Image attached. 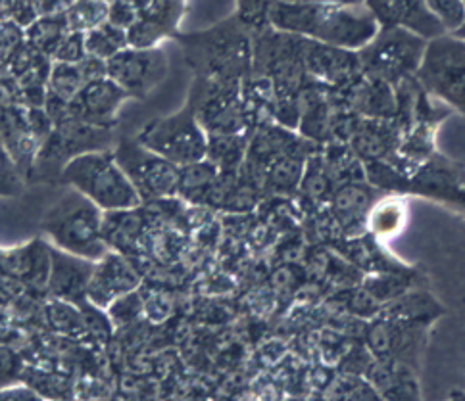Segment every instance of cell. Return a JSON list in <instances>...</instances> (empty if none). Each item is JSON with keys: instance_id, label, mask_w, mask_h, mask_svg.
Segmentation results:
<instances>
[{"instance_id": "83f0119b", "label": "cell", "mask_w": 465, "mask_h": 401, "mask_svg": "<svg viewBox=\"0 0 465 401\" xmlns=\"http://www.w3.org/2000/svg\"><path fill=\"white\" fill-rule=\"evenodd\" d=\"M446 401H465V392L463 390H452Z\"/></svg>"}, {"instance_id": "7a4b0ae2", "label": "cell", "mask_w": 465, "mask_h": 401, "mask_svg": "<svg viewBox=\"0 0 465 401\" xmlns=\"http://www.w3.org/2000/svg\"><path fill=\"white\" fill-rule=\"evenodd\" d=\"M103 225L104 211L74 189L43 217V230L54 248L89 261H98L110 252Z\"/></svg>"}, {"instance_id": "52a82bcc", "label": "cell", "mask_w": 465, "mask_h": 401, "mask_svg": "<svg viewBox=\"0 0 465 401\" xmlns=\"http://www.w3.org/2000/svg\"><path fill=\"white\" fill-rule=\"evenodd\" d=\"M425 46L420 35L402 27H385L363 46L361 64L377 75H398L421 64Z\"/></svg>"}, {"instance_id": "7402d4cb", "label": "cell", "mask_w": 465, "mask_h": 401, "mask_svg": "<svg viewBox=\"0 0 465 401\" xmlns=\"http://www.w3.org/2000/svg\"><path fill=\"white\" fill-rule=\"evenodd\" d=\"M70 33L68 24H65V15L64 18H46L37 22L33 27H29L27 37L29 44L39 50V53L45 54H54L60 43L65 39V35Z\"/></svg>"}, {"instance_id": "277c9868", "label": "cell", "mask_w": 465, "mask_h": 401, "mask_svg": "<svg viewBox=\"0 0 465 401\" xmlns=\"http://www.w3.org/2000/svg\"><path fill=\"white\" fill-rule=\"evenodd\" d=\"M137 142L177 167L203 161L208 154V135L191 106L148 123Z\"/></svg>"}, {"instance_id": "9a60e30c", "label": "cell", "mask_w": 465, "mask_h": 401, "mask_svg": "<svg viewBox=\"0 0 465 401\" xmlns=\"http://www.w3.org/2000/svg\"><path fill=\"white\" fill-rule=\"evenodd\" d=\"M187 46L191 62L208 68V75H225L229 64L237 62L231 56H239L244 48V39L235 29H213L203 35L189 37Z\"/></svg>"}, {"instance_id": "f1b7e54d", "label": "cell", "mask_w": 465, "mask_h": 401, "mask_svg": "<svg viewBox=\"0 0 465 401\" xmlns=\"http://www.w3.org/2000/svg\"><path fill=\"white\" fill-rule=\"evenodd\" d=\"M463 5H465V0H463ZM456 35H461V37H465V24H463V27L456 33Z\"/></svg>"}, {"instance_id": "5b68a950", "label": "cell", "mask_w": 465, "mask_h": 401, "mask_svg": "<svg viewBox=\"0 0 465 401\" xmlns=\"http://www.w3.org/2000/svg\"><path fill=\"white\" fill-rule=\"evenodd\" d=\"M114 158L135 187L141 202L170 198L177 194L179 167L151 152L143 144L125 139L114 150Z\"/></svg>"}, {"instance_id": "8fae6325", "label": "cell", "mask_w": 465, "mask_h": 401, "mask_svg": "<svg viewBox=\"0 0 465 401\" xmlns=\"http://www.w3.org/2000/svg\"><path fill=\"white\" fill-rule=\"evenodd\" d=\"M125 98H129L127 93L115 85L112 79L103 77L91 81L68 103L65 120H77L108 129Z\"/></svg>"}, {"instance_id": "3957f363", "label": "cell", "mask_w": 465, "mask_h": 401, "mask_svg": "<svg viewBox=\"0 0 465 401\" xmlns=\"http://www.w3.org/2000/svg\"><path fill=\"white\" fill-rule=\"evenodd\" d=\"M62 181L74 191L89 198L94 206L106 211L135 210L143 202L124 173L114 152L98 150V152L81 154L62 167Z\"/></svg>"}, {"instance_id": "484cf974", "label": "cell", "mask_w": 465, "mask_h": 401, "mask_svg": "<svg viewBox=\"0 0 465 401\" xmlns=\"http://www.w3.org/2000/svg\"><path fill=\"white\" fill-rule=\"evenodd\" d=\"M56 62L60 64H79L87 58V48H85V33H75L70 31L65 39L56 48L53 54Z\"/></svg>"}, {"instance_id": "d4e9b609", "label": "cell", "mask_w": 465, "mask_h": 401, "mask_svg": "<svg viewBox=\"0 0 465 401\" xmlns=\"http://www.w3.org/2000/svg\"><path fill=\"white\" fill-rule=\"evenodd\" d=\"M25 363L22 356L6 344H0V390L20 384L24 378Z\"/></svg>"}, {"instance_id": "ac0fdd59", "label": "cell", "mask_w": 465, "mask_h": 401, "mask_svg": "<svg viewBox=\"0 0 465 401\" xmlns=\"http://www.w3.org/2000/svg\"><path fill=\"white\" fill-rule=\"evenodd\" d=\"M371 208H373L371 192H368L360 185L342 187L337 192L335 202H333V210L344 227H354L358 223L365 225Z\"/></svg>"}, {"instance_id": "ba28073f", "label": "cell", "mask_w": 465, "mask_h": 401, "mask_svg": "<svg viewBox=\"0 0 465 401\" xmlns=\"http://www.w3.org/2000/svg\"><path fill=\"white\" fill-rule=\"evenodd\" d=\"M427 325L375 317L365 330V347L375 359H392L415 369L427 342Z\"/></svg>"}, {"instance_id": "cb8c5ba5", "label": "cell", "mask_w": 465, "mask_h": 401, "mask_svg": "<svg viewBox=\"0 0 465 401\" xmlns=\"http://www.w3.org/2000/svg\"><path fill=\"white\" fill-rule=\"evenodd\" d=\"M429 10L442 24L444 31L458 33L465 24V5L463 0H427Z\"/></svg>"}, {"instance_id": "44dd1931", "label": "cell", "mask_w": 465, "mask_h": 401, "mask_svg": "<svg viewBox=\"0 0 465 401\" xmlns=\"http://www.w3.org/2000/svg\"><path fill=\"white\" fill-rule=\"evenodd\" d=\"M108 22V5L103 0H77L65 14L70 31L87 33Z\"/></svg>"}, {"instance_id": "4316f807", "label": "cell", "mask_w": 465, "mask_h": 401, "mask_svg": "<svg viewBox=\"0 0 465 401\" xmlns=\"http://www.w3.org/2000/svg\"><path fill=\"white\" fill-rule=\"evenodd\" d=\"M0 401H46L39 392L33 390L27 384L20 382L14 386L0 390Z\"/></svg>"}, {"instance_id": "7c38bea8", "label": "cell", "mask_w": 465, "mask_h": 401, "mask_svg": "<svg viewBox=\"0 0 465 401\" xmlns=\"http://www.w3.org/2000/svg\"><path fill=\"white\" fill-rule=\"evenodd\" d=\"M139 287V275L131 263L118 252H108L94 261L93 275L87 287V299L98 308L106 309L120 298L135 292Z\"/></svg>"}, {"instance_id": "e0dca14e", "label": "cell", "mask_w": 465, "mask_h": 401, "mask_svg": "<svg viewBox=\"0 0 465 401\" xmlns=\"http://www.w3.org/2000/svg\"><path fill=\"white\" fill-rule=\"evenodd\" d=\"M444 313L440 304H437L433 296L425 292H404L396 296L391 302L383 304L377 313L381 319L391 321H406V323H418V325H430L437 321Z\"/></svg>"}, {"instance_id": "603a6c76", "label": "cell", "mask_w": 465, "mask_h": 401, "mask_svg": "<svg viewBox=\"0 0 465 401\" xmlns=\"http://www.w3.org/2000/svg\"><path fill=\"white\" fill-rule=\"evenodd\" d=\"M335 401H383L371 382L361 375L342 373L333 384Z\"/></svg>"}, {"instance_id": "ffe728a7", "label": "cell", "mask_w": 465, "mask_h": 401, "mask_svg": "<svg viewBox=\"0 0 465 401\" xmlns=\"http://www.w3.org/2000/svg\"><path fill=\"white\" fill-rule=\"evenodd\" d=\"M127 46V31L108 22L85 33L87 56L98 58L103 62H108L115 54H120Z\"/></svg>"}, {"instance_id": "6da1fadb", "label": "cell", "mask_w": 465, "mask_h": 401, "mask_svg": "<svg viewBox=\"0 0 465 401\" xmlns=\"http://www.w3.org/2000/svg\"><path fill=\"white\" fill-rule=\"evenodd\" d=\"M272 22L281 31L344 50L368 46L379 33V22L365 5L277 3Z\"/></svg>"}, {"instance_id": "8992f818", "label": "cell", "mask_w": 465, "mask_h": 401, "mask_svg": "<svg viewBox=\"0 0 465 401\" xmlns=\"http://www.w3.org/2000/svg\"><path fill=\"white\" fill-rule=\"evenodd\" d=\"M421 81L448 103L465 112V43L437 37L425 48L420 68Z\"/></svg>"}, {"instance_id": "5bb4252c", "label": "cell", "mask_w": 465, "mask_h": 401, "mask_svg": "<svg viewBox=\"0 0 465 401\" xmlns=\"http://www.w3.org/2000/svg\"><path fill=\"white\" fill-rule=\"evenodd\" d=\"M368 8L377 22L381 20L387 27H402L415 35L433 39L444 33L442 24L429 10L427 0H370Z\"/></svg>"}, {"instance_id": "f546056e", "label": "cell", "mask_w": 465, "mask_h": 401, "mask_svg": "<svg viewBox=\"0 0 465 401\" xmlns=\"http://www.w3.org/2000/svg\"><path fill=\"white\" fill-rule=\"evenodd\" d=\"M54 401H74V399L70 397V399H54Z\"/></svg>"}, {"instance_id": "2e32d148", "label": "cell", "mask_w": 465, "mask_h": 401, "mask_svg": "<svg viewBox=\"0 0 465 401\" xmlns=\"http://www.w3.org/2000/svg\"><path fill=\"white\" fill-rule=\"evenodd\" d=\"M365 378L383 401H421L415 369L406 363L373 357Z\"/></svg>"}, {"instance_id": "9c48e42d", "label": "cell", "mask_w": 465, "mask_h": 401, "mask_svg": "<svg viewBox=\"0 0 465 401\" xmlns=\"http://www.w3.org/2000/svg\"><path fill=\"white\" fill-rule=\"evenodd\" d=\"M168 73V58L156 48L127 46L106 62V77L124 89L127 96L143 98Z\"/></svg>"}, {"instance_id": "30bf717a", "label": "cell", "mask_w": 465, "mask_h": 401, "mask_svg": "<svg viewBox=\"0 0 465 401\" xmlns=\"http://www.w3.org/2000/svg\"><path fill=\"white\" fill-rule=\"evenodd\" d=\"M108 144L110 132L106 127L89 125L77 120H64L54 123V129L46 135L39 150L37 161L65 165L81 154L106 150Z\"/></svg>"}, {"instance_id": "4fadbf2b", "label": "cell", "mask_w": 465, "mask_h": 401, "mask_svg": "<svg viewBox=\"0 0 465 401\" xmlns=\"http://www.w3.org/2000/svg\"><path fill=\"white\" fill-rule=\"evenodd\" d=\"M48 256H51V267H48L46 277L48 290L62 302L79 304L87 299V287L94 261L65 254L53 246H48Z\"/></svg>"}, {"instance_id": "d6986e66", "label": "cell", "mask_w": 465, "mask_h": 401, "mask_svg": "<svg viewBox=\"0 0 465 401\" xmlns=\"http://www.w3.org/2000/svg\"><path fill=\"white\" fill-rule=\"evenodd\" d=\"M404 223H406L404 202L389 198L371 208L368 221H365V227H368L373 232V237L377 239H391L402 230Z\"/></svg>"}]
</instances>
